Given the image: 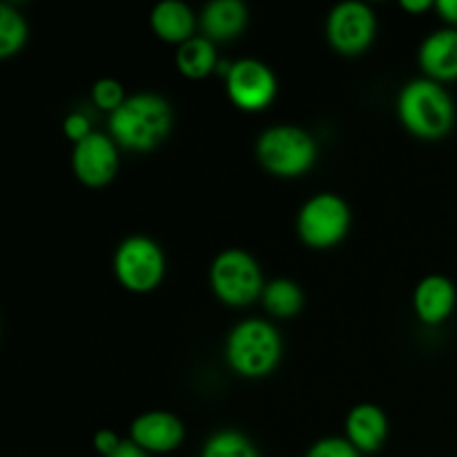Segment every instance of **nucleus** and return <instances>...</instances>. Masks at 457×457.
Returning <instances> with one entry per match:
<instances>
[{"label": "nucleus", "instance_id": "24", "mask_svg": "<svg viewBox=\"0 0 457 457\" xmlns=\"http://www.w3.org/2000/svg\"><path fill=\"white\" fill-rule=\"evenodd\" d=\"M94 446L98 449V453H103L107 457L119 449L120 440L114 431H110V428H103V431H98L96 436H94Z\"/></svg>", "mask_w": 457, "mask_h": 457}, {"label": "nucleus", "instance_id": "15", "mask_svg": "<svg viewBox=\"0 0 457 457\" xmlns=\"http://www.w3.org/2000/svg\"><path fill=\"white\" fill-rule=\"evenodd\" d=\"M248 21V7L241 0H212L201 13V29L210 40H226L239 34Z\"/></svg>", "mask_w": 457, "mask_h": 457}, {"label": "nucleus", "instance_id": "17", "mask_svg": "<svg viewBox=\"0 0 457 457\" xmlns=\"http://www.w3.org/2000/svg\"><path fill=\"white\" fill-rule=\"evenodd\" d=\"M177 65L187 79H204L217 67V49L208 36H192L179 47Z\"/></svg>", "mask_w": 457, "mask_h": 457}, {"label": "nucleus", "instance_id": "23", "mask_svg": "<svg viewBox=\"0 0 457 457\" xmlns=\"http://www.w3.org/2000/svg\"><path fill=\"white\" fill-rule=\"evenodd\" d=\"M65 134L74 143L83 141L85 137H89V134H92V129H89L87 116H85L83 112H71V114L65 119Z\"/></svg>", "mask_w": 457, "mask_h": 457}, {"label": "nucleus", "instance_id": "11", "mask_svg": "<svg viewBox=\"0 0 457 457\" xmlns=\"http://www.w3.org/2000/svg\"><path fill=\"white\" fill-rule=\"evenodd\" d=\"M183 422L168 411H150L132 422V442L143 451L168 453L183 442Z\"/></svg>", "mask_w": 457, "mask_h": 457}, {"label": "nucleus", "instance_id": "9", "mask_svg": "<svg viewBox=\"0 0 457 457\" xmlns=\"http://www.w3.org/2000/svg\"><path fill=\"white\" fill-rule=\"evenodd\" d=\"M375 13L361 0L339 3L328 16V40L344 54H357L370 45L375 36Z\"/></svg>", "mask_w": 457, "mask_h": 457}, {"label": "nucleus", "instance_id": "13", "mask_svg": "<svg viewBox=\"0 0 457 457\" xmlns=\"http://www.w3.org/2000/svg\"><path fill=\"white\" fill-rule=\"evenodd\" d=\"M420 65L431 79L453 80L457 79V29L433 31L420 47Z\"/></svg>", "mask_w": 457, "mask_h": 457}, {"label": "nucleus", "instance_id": "3", "mask_svg": "<svg viewBox=\"0 0 457 457\" xmlns=\"http://www.w3.org/2000/svg\"><path fill=\"white\" fill-rule=\"evenodd\" d=\"M228 364L245 378H263L281 357V337L268 321L245 320L228 335Z\"/></svg>", "mask_w": 457, "mask_h": 457}, {"label": "nucleus", "instance_id": "21", "mask_svg": "<svg viewBox=\"0 0 457 457\" xmlns=\"http://www.w3.org/2000/svg\"><path fill=\"white\" fill-rule=\"evenodd\" d=\"M92 98L94 103H96L98 107H103V110H107L112 114L114 110H119L120 105L125 103V89L123 85L119 83V80L114 79H101L94 83V89H92Z\"/></svg>", "mask_w": 457, "mask_h": 457}, {"label": "nucleus", "instance_id": "14", "mask_svg": "<svg viewBox=\"0 0 457 457\" xmlns=\"http://www.w3.org/2000/svg\"><path fill=\"white\" fill-rule=\"evenodd\" d=\"M348 442L357 451H378L388 433V420L375 404H357L346 418Z\"/></svg>", "mask_w": 457, "mask_h": 457}, {"label": "nucleus", "instance_id": "12", "mask_svg": "<svg viewBox=\"0 0 457 457\" xmlns=\"http://www.w3.org/2000/svg\"><path fill=\"white\" fill-rule=\"evenodd\" d=\"M455 299V286L449 277L428 275L415 288V312L424 324H440L453 312Z\"/></svg>", "mask_w": 457, "mask_h": 457}, {"label": "nucleus", "instance_id": "20", "mask_svg": "<svg viewBox=\"0 0 457 457\" xmlns=\"http://www.w3.org/2000/svg\"><path fill=\"white\" fill-rule=\"evenodd\" d=\"M201 457H259V453L244 433L219 431L205 442Z\"/></svg>", "mask_w": 457, "mask_h": 457}, {"label": "nucleus", "instance_id": "22", "mask_svg": "<svg viewBox=\"0 0 457 457\" xmlns=\"http://www.w3.org/2000/svg\"><path fill=\"white\" fill-rule=\"evenodd\" d=\"M306 457H360V451L342 437H326L312 445Z\"/></svg>", "mask_w": 457, "mask_h": 457}, {"label": "nucleus", "instance_id": "25", "mask_svg": "<svg viewBox=\"0 0 457 457\" xmlns=\"http://www.w3.org/2000/svg\"><path fill=\"white\" fill-rule=\"evenodd\" d=\"M107 457H147V451H143L137 442L125 440V442H120V446L114 451V453L107 455Z\"/></svg>", "mask_w": 457, "mask_h": 457}, {"label": "nucleus", "instance_id": "5", "mask_svg": "<svg viewBox=\"0 0 457 457\" xmlns=\"http://www.w3.org/2000/svg\"><path fill=\"white\" fill-rule=\"evenodd\" d=\"M210 284L219 299L232 306H244L263 293L262 268L253 254L230 248L217 254L210 268Z\"/></svg>", "mask_w": 457, "mask_h": 457}, {"label": "nucleus", "instance_id": "8", "mask_svg": "<svg viewBox=\"0 0 457 457\" xmlns=\"http://www.w3.org/2000/svg\"><path fill=\"white\" fill-rule=\"evenodd\" d=\"M228 96L241 110H262L275 98L277 79L266 62L257 58H241L232 62L226 74Z\"/></svg>", "mask_w": 457, "mask_h": 457}, {"label": "nucleus", "instance_id": "27", "mask_svg": "<svg viewBox=\"0 0 457 457\" xmlns=\"http://www.w3.org/2000/svg\"><path fill=\"white\" fill-rule=\"evenodd\" d=\"M402 7L411 9V12H420V9L431 7V0H402Z\"/></svg>", "mask_w": 457, "mask_h": 457}, {"label": "nucleus", "instance_id": "7", "mask_svg": "<svg viewBox=\"0 0 457 457\" xmlns=\"http://www.w3.org/2000/svg\"><path fill=\"white\" fill-rule=\"evenodd\" d=\"M114 270L125 288L134 290V293H147L163 279V250L150 237H128L116 250Z\"/></svg>", "mask_w": 457, "mask_h": 457}, {"label": "nucleus", "instance_id": "26", "mask_svg": "<svg viewBox=\"0 0 457 457\" xmlns=\"http://www.w3.org/2000/svg\"><path fill=\"white\" fill-rule=\"evenodd\" d=\"M437 12L449 22L457 25V0H437Z\"/></svg>", "mask_w": 457, "mask_h": 457}, {"label": "nucleus", "instance_id": "18", "mask_svg": "<svg viewBox=\"0 0 457 457\" xmlns=\"http://www.w3.org/2000/svg\"><path fill=\"white\" fill-rule=\"evenodd\" d=\"M263 306L277 317H290L302 311L303 293L295 281L275 279L263 288Z\"/></svg>", "mask_w": 457, "mask_h": 457}, {"label": "nucleus", "instance_id": "10", "mask_svg": "<svg viewBox=\"0 0 457 457\" xmlns=\"http://www.w3.org/2000/svg\"><path fill=\"white\" fill-rule=\"evenodd\" d=\"M71 168L76 177L89 187H101L114 179L119 168V152L114 138L101 132H92L83 141L74 143Z\"/></svg>", "mask_w": 457, "mask_h": 457}, {"label": "nucleus", "instance_id": "19", "mask_svg": "<svg viewBox=\"0 0 457 457\" xmlns=\"http://www.w3.org/2000/svg\"><path fill=\"white\" fill-rule=\"evenodd\" d=\"M27 40V22L16 7L9 3L0 4V56L9 58Z\"/></svg>", "mask_w": 457, "mask_h": 457}, {"label": "nucleus", "instance_id": "16", "mask_svg": "<svg viewBox=\"0 0 457 457\" xmlns=\"http://www.w3.org/2000/svg\"><path fill=\"white\" fill-rule=\"evenodd\" d=\"M152 27L156 34L170 43H186L195 31V13L183 0H161L152 9Z\"/></svg>", "mask_w": 457, "mask_h": 457}, {"label": "nucleus", "instance_id": "1", "mask_svg": "<svg viewBox=\"0 0 457 457\" xmlns=\"http://www.w3.org/2000/svg\"><path fill=\"white\" fill-rule=\"evenodd\" d=\"M172 128V107L163 96L152 92L134 94L110 114L114 141L128 150H152L168 137Z\"/></svg>", "mask_w": 457, "mask_h": 457}, {"label": "nucleus", "instance_id": "6", "mask_svg": "<svg viewBox=\"0 0 457 457\" xmlns=\"http://www.w3.org/2000/svg\"><path fill=\"white\" fill-rule=\"evenodd\" d=\"M351 226V210L346 201L333 192L311 196L297 217V232L308 245L328 248L346 237Z\"/></svg>", "mask_w": 457, "mask_h": 457}, {"label": "nucleus", "instance_id": "2", "mask_svg": "<svg viewBox=\"0 0 457 457\" xmlns=\"http://www.w3.org/2000/svg\"><path fill=\"white\" fill-rule=\"evenodd\" d=\"M397 112L406 128L418 137H445L455 120L453 98L433 79H418L404 85L397 98Z\"/></svg>", "mask_w": 457, "mask_h": 457}, {"label": "nucleus", "instance_id": "4", "mask_svg": "<svg viewBox=\"0 0 457 457\" xmlns=\"http://www.w3.org/2000/svg\"><path fill=\"white\" fill-rule=\"evenodd\" d=\"M257 154L263 168L270 172L295 177L315 163L317 143L306 129L295 125H275L259 137Z\"/></svg>", "mask_w": 457, "mask_h": 457}]
</instances>
